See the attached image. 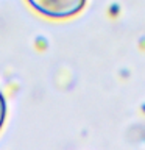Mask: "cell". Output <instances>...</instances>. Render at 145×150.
<instances>
[{
    "label": "cell",
    "mask_w": 145,
    "mask_h": 150,
    "mask_svg": "<svg viewBox=\"0 0 145 150\" xmlns=\"http://www.w3.org/2000/svg\"><path fill=\"white\" fill-rule=\"evenodd\" d=\"M27 3L41 16L55 21L73 17L86 6V0H27Z\"/></svg>",
    "instance_id": "6da1fadb"
},
{
    "label": "cell",
    "mask_w": 145,
    "mask_h": 150,
    "mask_svg": "<svg viewBox=\"0 0 145 150\" xmlns=\"http://www.w3.org/2000/svg\"><path fill=\"white\" fill-rule=\"evenodd\" d=\"M5 119H6V100H5L3 94L0 92V130L5 124Z\"/></svg>",
    "instance_id": "7a4b0ae2"
}]
</instances>
